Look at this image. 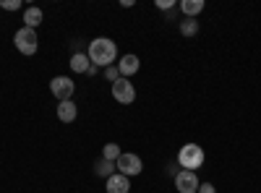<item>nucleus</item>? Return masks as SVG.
Returning a JSON list of instances; mask_svg holds the SVG:
<instances>
[{"label":"nucleus","mask_w":261,"mask_h":193,"mask_svg":"<svg viewBox=\"0 0 261 193\" xmlns=\"http://www.w3.org/2000/svg\"><path fill=\"white\" fill-rule=\"evenodd\" d=\"M94 173H97L99 178H105V180H107L110 175H115V173H118V167H115V162L102 159V157H99V159H97V164H94Z\"/></svg>","instance_id":"obj_13"},{"label":"nucleus","mask_w":261,"mask_h":193,"mask_svg":"<svg viewBox=\"0 0 261 193\" xmlns=\"http://www.w3.org/2000/svg\"><path fill=\"white\" fill-rule=\"evenodd\" d=\"M42 24V8H37V6H29L27 11H24V26H29V29H37Z\"/></svg>","instance_id":"obj_12"},{"label":"nucleus","mask_w":261,"mask_h":193,"mask_svg":"<svg viewBox=\"0 0 261 193\" xmlns=\"http://www.w3.org/2000/svg\"><path fill=\"white\" fill-rule=\"evenodd\" d=\"M68 66H71L73 73H86V71H89V66H92V60H89V55H86V52H73Z\"/></svg>","instance_id":"obj_11"},{"label":"nucleus","mask_w":261,"mask_h":193,"mask_svg":"<svg viewBox=\"0 0 261 193\" xmlns=\"http://www.w3.org/2000/svg\"><path fill=\"white\" fill-rule=\"evenodd\" d=\"M0 8H6V11H21V0H0Z\"/></svg>","instance_id":"obj_18"},{"label":"nucleus","mask_w":261,"mask_h":193,"mask_svg":"<svg viewBox=\"0 0 261 193\" xmlns=\"http://www.w3.org/2000/svg\"><path fill=\"white\" fill-rule=\"evenodd\" d=\"M178 173H180V164H178V162H170V164H167V175L175 178Z\"/></svg>","instance_id":"obj_20"},{"label":"nucleus","mask_w":261,"mask_h":193,"mask_svg":"<svg viewBox=\"0 0 261 193\" xmlns=\"http://www.w3.org/2000/svg\"><path fill=\"white\" fill-rule=\"evenodd\" d=\"M180 11L186 13V18H196V16L204 11V0H183Z\"/></svg>","instance_id":"obj_14"},{"label":"nucleus","mask_w":261,"mask_h":193,"mask_svg":"<svg viewBox=\"0 0 261 193\" xmlns=\"http://www.w3.org/2000/svg\"><path fill=\"white\" fill-rule=\"evenodd\" d=\"M123 152H120V146L118 144H105V149H102V159H110V162H118V157H120Z\"/></svg>","instance_id":"obj_16"},{"label":"nucleus","mask_w":261,"mask_h":193,"mask_svg":"<svg viewBox=\"0 0 261 193\" xmlns=\"http://www.w3.org/2000/svg\"><path fill=\"white\" fill-rule=\"evenodd\" d=\"M180 34H183V37L199 34V21H196V18H183V21H180Z\"/></svg>","instance_id":"obj_15"},{"label":"nucleus","mask_w":261,"mask_h":193,"mask_svg":"<svg viewBox=\"0 0 261 193\" xmlns=\"http://www.w3.org/2000/svg\"><path fill=\"white\" fill-rule=\"evenodd\" d=\"M199 193H217V188H214L212 183H201V185H199Z\"/></svg>","instance_id":"obj_21"},{"label":"nucleus","mask_w":261,"mask_h":193,"mask_svg":"<svg viewBox=\"0 0 261 193\" xmlns=\"http://www.w3.org/2000/svg\"><path fill=\"white\" fill-rule=\"evenodd\" d=\"M86 55H89V60L94 63L97 68H110V66H115V60H118V45L113 39H107V37H97V39L89 42Z\"/></svg>","instance_id":"obj_1"},{"label":"nucleus","mask_w":261,"mask_h":193,"mask_svg":"<svg viewBox=\"0 0 261 193\" xmlns=\"http://www.w3.org/2000/svg\"><path fill=\"white\" fill-rule=\"evenodd\" d=\"M178 18V11L172 8V11H165V21H175Z\"/></svg>","instance_id":"obj_22"},{"label":"nucleus","mask_w":261,"mask_h":193,"mask_svg":"<svg viewBox=\"0 0 261 193\" xmlns=\"http://www.w3.org/2000/svg\"><path fill=\"white\" fill-rule=\"evenodd\" d=\"M50 92H53V97H55L58 102H68V99L73 97V92H76V84H73V78H68V76H55V78L50 81Z\"/></svg>","instance_id":"obj_5"},{"label":"nucleus","mask_w":261,"mask_h":193,"mask_svg":"<svg viewBox=\"0 0 261 193\" xmlns=\"http://www.w3.org/2000/svg\"><path fill=\"white\" fill-rule=\"evenodd\" d=\"M157 8L160 11H172L175 8V0H157Z\"/></svg>","instance_id":"obj_19"},{"label":"nucleus","mask_w":261,"mask_h":193,"mask_svg":"<svg viewBox=\"0 0 261 193\" xmlns=\"http://www.w3.org/2000/svg\"><path fill=\"white\" fill-rule=\"evenodd\" d=\"M99 73V68L94 66V63H92V66H89V71H86V76H97Z\"/></svg>","instance_id":"obj_23"},{"label":"nucleus","mask_w":261,"mask_h":193,"mask_svg":"<svg viewBox=\"0 0 261 193\" xmlns=\"http://www.w3.org/2000/svg\"><path fill=\"white\" fill-rule=\"evenodd\" d=\"M105 190H107V193H128V190H130V178H125V175L115 173V175L107 178Z\"/></svg>","instance_id":"obj_9"},{"label":"nucleus","mask_w":261,"mask_h":193,"mask_svg":"<svg viewBox=\"0 0 261 193\" xmlns=\"http://www.w3.org/2000/svg\"><path fill=\"white\" fill-rule=\"evenodd\" d=\"M199 185H201V180L196 178V173H191V170H180L175 175V188L180 193H199Z\"/></svg>","instance_id":"obj_7"},{"label":"nucleus","mask_w":261,"mask_h":193,"mask_svg":"<svg viewBox=\"0 0 261 193\" xmlns=\"http://www.w3.org/2000/svg\"><path fill=\"white\" fill-rule=\"evenodd\" d=\"M105 78L110 81V84H115V81L120 78V71H118V66H110V68H105Z\"/></svg>","instance_id":"obj_17"},{"label":"nucleus","mask_w":261,"mask_h":193,"mask_svg":"<svg viewBox=\"0 0 261 193\" xmlns=\"http://www.w3.org/2000/svg\"><path fill=\"white\" fill-rule=\"evenodd\" d=\"M113 99L118 104H134L136 89H134V84H130V78H118L113 84Z\"/></svg>","instance_id":"obj_6"},{"label":"nucleus","mask_w":261,"mask_h":193,"mask_svg":"<svg viewBox=\"0 0 261 193\" xmlns=\"http://www.w3.org/2000/svg\"><path fill=\"white\" fill-rule=\"evenodd\" d=\"M118 71H120V78H130L134 73H139V68H141V60L136 58V55H123L118 63Z\"/></svg>","instance_id":"obj_8"},{"label":"nucleus","mask_w":261,"mask_h":193,"mask_svg":"<svg viewBox=\"0 0 261 193\" xmlns=\"http://www.w3.org/2000/svg\"><path fill=\"white\" fill-rule=\"evenodd\" d=\"M76 115H79V110H76L73 99L60 102V104H58V120H60V123H73V120H76Z\"/></svg>","instance_id":"obj_10"},{"label":"nucleus","mask_w":261,"mask_h":193,"mask_svg":"<svg viewBox=\"0 0 261 193\" xmlns=\"http://www.w3.org/2000/svg\"><path fill=\"white\" fill-rule=\"evenodd\" d=\"M204 159H206V154H204V149L199 144H183L175 162L180 164V170H191V173H196V170L204 164Z\"/></svg>","instance_id":"obj_2"},{"label":"nucleus","mask_w":261,"mask_h":193,"mask_svg":"<svg viewBox=\"0 0 261 193\" xmlns=\"http://www.w3.org/2000/svg\"><path fill=\"white\" fill-rule=\"evenodd\" d=\"M13 45L21 55H34L37 47H39V39H37V32L29 29V26H21L16 34H13Z\"/></svg>","instance_id":"obj_3"},{"label":"nucleus","mask_w":261,"mask_h":193,"mask_svg":"<svg viewBox=\"0 0 261 193\" xmlns=\"http://www.w3.org/2000/svg\"><path fill=\"white\" fill-rule=\"evenodd\" d=\"M115 167H118V173H120V175H125V178H136V175H141L144 162H141V157H139V154L123 152V154L118 157Z\"/></svg>","instance_id":"obj_4"}]
</instances>
